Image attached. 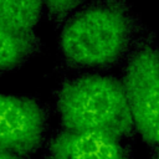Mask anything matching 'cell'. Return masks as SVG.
I'll list each match as a JSON object with an SVG mask.
<instances>
[{"instance_id":"cell-8","label":"cell","mask_w":159,"mask_h":159,"mask_svg":"<svg viewBox=\"0 0 159 159\" xmlns=\"http://www.w3.org/2000/svg\"><path fill=\"white\" fill-rule=\"evenodd\" d=\"M86 1L87 0H42L47 17L56 27H60L63 21L86 4Z\"/></svg>"},{"instance_id":"cell-9","label":"cell","mask_w":159,"mask_h":159,"mask_svg":"<svg viewBox=\"0 0 159 159\" xmlns=\"http://www.w3.org/2000/svg\"><path fill=\"white\" fill-rule=\"evenodd\" d=\"M0 159H25V158L11 153H0Z\"/></svg>"},{"instance_id":"cell-1","label":"cell","mask_w":159,"mask_h":159,"mask_svg":"<svg viewBox=\"0 0 159 159\" xmlns=\"http://www.w3.org/2000/svg\"><path fill=\"white\" fill-rule=\"evenodd\" d=\"M58 53L72 72H108L120 66L145 30L129 0H93L60 26Z\"/></svg>"},{"instance_id":"cell-7","label":"cell","mask_w":159,"mask_h":159,"mask_svg":"<svg viewBox=\"0 0 159 159\" xmlns=\"http://www.w3.org/2000/svg\"><path fill=\"white\" fill-rule=\"evenodd\" d=\"M43 12L42 0H0V19L16 32H34Z\"/></svg>"},{"instance_id":"cell-4","label":"cell","mask_w":159,"mask_h":159,"mask_svg":"<svg viewBox=\"0 0 159 159\" xmlns=\"http://www.w3.org/2000/svg\"><path fill=\"white\" fill-rule=\"evenodd\" d=\"M50 135V109L32 96L0 93V153L25 159L42 148Z\"/></svg>"},{"instance_id":"cell-3","label":"cell","mask_w":159,"mask_h":159,"mask_svg":"<svg viewBox=\"0 0 159 159\" xmlns=\"http://www.w3.org/2000/svg\"><path fill=\"white\" fill-rule=\"evenodd\" d=\"M120 66L135 132L150 148L159 147V43L155 32L145 27Z\"/></svg>"},{"instance_id":"cell-10","label":"cell","mask_w":159,"mask_h":159,"mask_svg":"<svg viewBox=\"0 0 159 159\" xmlns=\"http://www.w3.org/2000/svg\"><path fill=\"white\" fill-rule=\"evenodd\" d=\"M150 159H159V147H154V148H152Z\"/></svg>"},{"instance_id":"cell-6","label":"cell","mask_w":159,"mask_h":159,"mask_svg":"<svg viewBox=\"0 0 159 159\" xmlns=\"http://www.w3.org/2000/svg\"><path fill=\"white\" fill-rule=\"evenodd\" d=\"M42 50L36 32H16L0 19V73L20 68Z\"/></svg>"},{"instance_id":"cell-5","label":"cell","mask_w":159,"mask_h":159,"mask_svg":"<svg viewBox=\"0 0 159 159\" xmlns=\"http://www.w3.org/2000/svg\"><path fill=\"white\" fill-rule=\"evenodd\" d=\"M45 159H134L129 143L98 133L58 129L45 143Z\"/></svg>"},{"instance_id":"cell-2","label":"cell","mask_w":159,"mask_h":159,"mask_svg":"<svg viewBox=\"0 0 159 159\" xmlns=\"http://www.w3.org/2000/svg\"><path fill=\"white\" fill-rule=\"evenodd\" d=\"M61 129L89 132L128 142L135 128L120 78L106 72H82L62 81L53 92Z\"/></svg>"}]
</instances>
